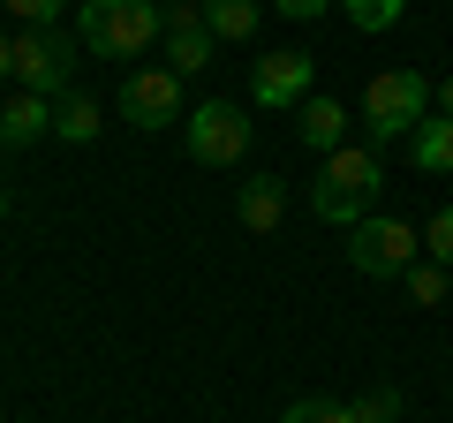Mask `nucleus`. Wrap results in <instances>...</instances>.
Instances as JSON below:
<instances>
[{
    "label": "nucleus",
    "instance_id": "nucleus-21",
    "mask_svg": "<svg viewBox=\"0 0 453 423\" xmlns=\"http://www.w3.org/2000/svg\"><path fill=\"white\" fill-rule=\"evenodd\" d=\"M68 0H8V16H23L31 31H53V16H61Z\"/></svg>",
    "mask_w": 453,
    "mask_h": 423
},
{
    "label": "nucleus",
    "instance_id": "nucleus-10",
    "mask_svg": "<svg viewBox=\"0 0 453 423\" xmlns=\"http://www.w3.org/2000/svg\"><path fill=\"white\" fill-rule=\"evenodd\" d=\"M280 212H288V181L280 174H250L242 189H234V219H242L250 235H273Z\"/></svg>",
    "mask_w": 453,
    "mask_h": 423
},
{
    "label": "nucleus",
    "instance_id": "nucleus-8",
    "mask_svg": "<svg viewBox=\"0 0 453 423\" xmlns=\"http://www.w3.org/2000/svg\"><path fill=\"white\" fill-rule=\"evenodd\" d=\"M211 23H204V0H166V68L174 76H196L211 68Z\"/></svg>",
    "mask_w": 453,
    "mask_h": 423
},
{
    "label": "nucleus",
    "instance_id": "nucleus-14",
    "mask_svg": "<svg viewBox=\"0 0 453 423\" xmlns=\"http://www.w3.org/2000/svg\"><path fill=\"white\" fill-rule=\"evenodd\" d=\"M204 23H211V38L242 46V38H257V0H204Z\"/></svg>",
    "mask_w": 453,
    "mask_h": 423
},
{
    "label": "nucleus",
    "instance_id": "nucleus-23",
    "mask_svg": "<svg viewBox=\"0 0 453 423\" xmlns=\"http://www.w3.org/2000/svg\"><path fill=\"white\" fill-rule=\"evenodd\" d=\"M431 98H438V114H446V121H453V76H446V83H438V91H431Z\"/></svg>",
    "mask_w": 453,
    "mask_h": 423
},
{
    "label": "nucleus",
    "instance_id": "nucleus-22",
    "mask_svg": "<svg viewBox=\"0 0 453 423\" xmlns=\"http://www.w3.org/2000/svg\"><path fill=\"white\" fill-rule=\"evenodd\" d=\"M273 8H280V16H295V23H318L333 0H273Z\"/></svg>",
    "mask_w": 453,
    "mask_h": 423
},
{
    "label": "nucleus",
    "instance_id": "nucleus-13",
    "mask_svg": "<svg viewBox=\"0 0 453 423\" xmlns=\"http://www.w3.org/2000/svg\"><path fill=\"white\" fill-rule=\"evenodd\" d=\"M408 159H416V174H453V121L431 114L416 136H408Z\"/></svg>",
    "mask_w": 453,
    "mask_h": 423
},
{
    "label": "nucleus",
    "instance_id": "nucleus-1",
    "mask_svg": "<svg viewBox=\"0 0 453 423\" xmlns=\"http://www.w3.org/2000/svg\"><path fill=\"white\" fill-rule=\"evenodd\" d=\"M378 181H386V166H378V144H340L333 159L318 166V181H310V204H318L325 227H356V219H371Z\"/></svg>",
    "mask_w": 453,
    "mask_h": 423
},
{
    "label": "nucleus",
    "instance_id": "nucleus-20",
    "mask_svg": "<svg viewBox=\"0 0 453 423\" xmlns=\"http://www.w3.org/2000/svg\"><path fill=\"white\" fill-rule=\"evenodd\" d=\"M408 295H416L423 310L446 303V265H408Z\"/></svg>",
    "mask_w": 453,
    "mask_h": 423
},
{
    "label": "nucleus",
    "instance_id": "nucleus-17",
    "mask_svg": "<svg viewBox=\"0 0 453 423\" xmlns=\"http://www.w3.org/2000/svg\"><path fill=\"white\" fill-rule=\"evenodd\" d=\"M280 423H356V408L348 401H325V393H303V401H288V416Z\"/></svg>",
    "mask_w": 453,
    "mask_h": 423
},
{
    "label": "nucleus",
    "instance_id": "nucleus-2",
    "mask_svg": "<svg viewBox=\"0 0 453 423\" xmlns=\"http://www.w3.org/2000/svg\"><path fill=\"white\" fill-rule=\"evenodd\" d=\"M76 38L91 53H106V61H136L151 38H166V8L159 0H83Z\"/></svg>",
    "mask_w": 453,
    "mask_h": 423
},
{
    "label": "nucleus",
    "instance_id": "nucleus-16",
    "mask_svg": "<svg viewBox=\"0 0 453 423\" xmlns=\"http://www.w3.org/2000/svg\"><path fill=\"white\" fill-rule=\"evenodd\" d=\"M340 8H348L356 31H393V23L408 16V0H340Z\"/></svg>",
    "mask_w": 453,
    "mask_h": 423
},
{
    "label": "nucleus",
    "instance_id": "nucleus-3",
    "mask_svg": "<svg viewBox=\"0 0 453 423\" xmlns=\"http://www.w3.org/2000/svg\"><path fill=\"white\" fill-rule=\"evenodd\" d=\"M423 121H431V76H416V68H386V76H371V91H363V129H371L378 144L416 136Z\"/></svg>",
    "mask_w": 453,
    "mask_h": 423
},
{
    "label": "nucleus",
    "instance_id": "nucleus-15",
    "mask_svg": "<svg viewBox=\"0 0 453 423\" xmlns=\"http://www.w3.org/2000/svg\"><path fill=\"white\" fill-rule=\"evenodd\" d=\"M98 129H106V121H98V106H91V98H83V91L53 106V136H61V144H91Z\"/></svg>",
    "mask_w": 453,
    "mask_h": 423
},
{
    "label": "nucleus",
    "instance_id": "nucleus-11",
    "mask_svg": "<svg viewBox=\"0 0 453 423\" xmlns=\"http://www.w3.org/2000/svg\"><path fill=\"white\" fill-rule=\"evenodd\" d=\"M38 136H53V106L38 91H16L8 106H0V144L23 151V144H38Z\"/></svg>",
    "mask_w": 453,
    "mask_h": 423
},
{
    "label": "nucleus",
    "instance_id": "nucleus-18",
    "mask_svg": "<svg viewBox=\"0 0 453 423\" xmlns=\"http://www.w3.org/2000/svg\"><path fill=\"white\" fill-rule=\"evenodd\" d=\"M423 258H431V265H446V273H453V204H438L431 219H423Z\"/></svg>",
    "mask_w": 453,
    "mask_h": 423
},
{
    "label": "nucleus",
    "instance_id": "nucleus-9",
    "mask_svg": "<svg viewBox=\"0 0 453 423\" xmlns=\"http://www.w3.org/2000/svg\"><path fill=\"white\" fill-rule=\"evenodd\" d=\"M310 76H318V61L310 53H265L257 76H250V91H257V106H303L310 98Z\"/></svg>",
    "mask_w": 453,
    "mask_h": 423
},
{
    "label": "nucleus",
    "instance_id": "nucleus-12",
    "mask_svg": "<svg viewBox=\"0 0 453 423\" xmlns=\"http://www.w3.org/2000/svg\"><path fill=\"white\" fill-rule=\"evenodd\" d=\"M303 144L310 151H325V159H333L340 144H348V106H340V98H303Z\"/></svg>",
    "mask_w": 453,
    "mask_h": 423
},
{
    "label": "nucleus",
    "instance_id": "nucleus-19",
    "mask_svg": "<svg viewBox=\"0 0 453 423\" xmlns=\"http://www.w3.org/2000/svg\"><path fill=\"white\" fill-rule=\"evenodd\" d=\"M348 408H356V423H393L401 416V386H371V393H356Z\"/></svg>",
    "mask_w": 453,
    "mask_h": 423
},
{
    "label": "nucleus",
    "instance_id": "nucleus-7",
    "mask_svg": "<svg viewBox=\"0 0 453 423\" xmlns=\"http://www.w3.org/2000/svg\"><path fill=\"white\" fill-rule=\"evenodd\" d=\"M121 114H129L136 129H174V121H189L181 114V76L174 68H136V76L121 83Z\"/></svg>",
    "mask_w": 453,
    "mask_h": 423
},
{
    "label": "nucleus",
    "instance_id": "nucleus-5",
    "mask_svg": "<svg viewBox=\"0 0 453 423\" xmlns=\"http://www.w3.org/2000/svg\"><path fill=\"white\" fill-rule=\"evenodd\" d=\"M181 144H189L196 166H234L250 151V114L234 98H204L189 121H181Z\"/></svg>",
    "mask_w": 453,
    "mask_h": 423
},
{
    "label": "nucleus",
    "instance_id": "nucleus-4",
    "mask_svg": "<svg viewBox=\"0 0 453 423\" xmlns=\"http://www.w3.org/2000/svg\"><path fill=\"white\" fill-rule=\"evenodd\" d=\"M348 235H356V242H348V265L371 273V280H401L408 265H416V250H423V227H408L393 212H371V219H356Z\"/></svg>",
    "mask_w": 453,
    "mask_h": 423
},
{
    "label": "nucleus",
    "instance_id": "nucleus-6",
    "mask_svg": "<svg viewBox=\"0 0 453 423\" xmlns=\"http://www.w3.org/2000/svg\"><path fill=\"white\" fill-rule=\"evenodd\" d=\"M68 76H76V38L61 31H16V83L38 98L68 91Z\"/></svg>",
    "mask_w": 453,
    "mask_h": 423
},
{
    "label": "nucleus",
    "instance_id": "nucleus-24",
    "mask_svg": "<svg viewBox=\"0 0 453 423\" xmlns=\"http://www.w3.org/2000/svg\"><path fill=\"white\" fill-rule=\"evenodd\" d=\"M0 76H16V38H0Z\"/></svg>",
    "mask_w": 453,
    "mask_h": 423
}]
</instances>
